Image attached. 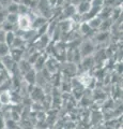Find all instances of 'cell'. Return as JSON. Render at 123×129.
I'll return each mask as SVG.
<instances>
[{
  "mask_svg": "<svg viewBox=\"0 0 123 129\" xmlns=\"http://www.w3.org/2000/svg\"><path fill=\"white\" fill-rule=\"evenodd\" d=\"M29 25H30V22H29V18L27 17V16H21V17H19L18 26H19L21 29L25 30V29H27V28L29 27Z\"/></svg>",
  "mask_w": 123,
  "mask_h": 129,
  "instance_id": "obj_1",
  "label": "cell"
},
{
  "mask_svg": "<svg viewBox=\"0 0 123 129\" xmlns=\"http://www.w3.org/2000/svg\"><path fill=\"white\" fill-rule=\"evenodd\" d=\"M7 38H8V41H9V42H12V40H13V35H12V34H9V35L7 36Z\"/></svg>",
  "mask_w": 123,
  "mask_h": 129,
  "instance_id": "obj_2",
  "label": "cell"
}]
</instances>
